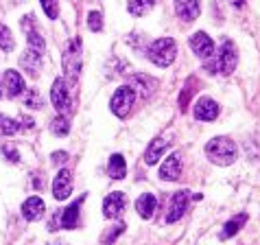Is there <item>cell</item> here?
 <instances>
[{"instance_id": "cell-13", "label": "cell", "mask_w": 260, "mask_h": 245, "mask_svg": "<svg viewBox=\"0 0 260 245\" xmlns=\"http://www.w3.org/2000/svg\"><path fill=\"white\" fill-rule=\"evenodd\" d=\"M3 81H5V88H7V95H9L11 99H16V97H20L24 92V79H22V75L18 73V70H7L5 73V77H3Z\"/></svg>"}, {"instance_id": "cell-14", "label": "cell", "mask_w": 260, "mask_h": 245, "mask_svg": "<svg viewBox=\"0 0 260 245\" xmlns=\"http://www.w3.org/2000/svg\"><path fill=\"white\" fill-rule=\"evenodd\" d=\"M175 11H177V16L182 20L192 22V20L199 18L201 5H199V0H175Z\"/></svg>"}, {"instance_id": "cell-31", "label": "cell", "mask_w": 260, "mask_h": 245, "mask_svg": "<svg viewBox=\"0 0 260 245\" xmlns=\"http://www.w3.org/2000/svg\"><path fill=\"white\" fill-rule=\"evenodd\" d=\"M3 154L7 156V160H11V162H18V160H20V154H18V151L13 149V147H9V145L3 147Z\"/></svg>"}, {"instance_id": "cell-10", "label": "cell", "mask_w": 260, "mask_h": 245, "mask_svg": "<svg viewBox=\"0 0 260 245\" xmlns=\"http://www.w3.org/2000/svg\"><path fill=\"white\" fill-rule=\"evenodd\" d=\"M63 68L68 70V75L72 79H77V73H79V68H81V55H79V42L77 40H72L66 48V53H63Z\"/></svg>"}, {"instance_id": "cell-33", "label": "cell", "mask_w": 260, "mask_h": 245, "mask_svg": "<svg viewBox=\"0 0 260 245\" xmlns=\"http://www.w3.org/2000/svg\"><path fill=\"white\" fill-rule=\"evenodd\" d=\"M33 125H35V120H33V118H26V116L22 118V127H28V129H31Z\"/></svg>"}, {"instance_id": "cell-12", "label": "cell", "mask_w": 260, "mask_h": 245, "mask_svg": "<svg viewBox=\"0 0 260 245\" xmlns=\"http://www.w3.org/2000/svg\"><path fill=\"white\" fill-rule=\"evenodd\" d=\"M219 116V105L210 97H201L194 105V118L197 120H214Z\"/></svg>"}, {"instance_id": "cell-25", "label": "cell", "mask_w": 260, "mask_h": 245, "mask_svg": "<svg viewBox=\"0 0 260 245\" xmlns=\"http://www.w3.org/2000/svg\"><path fill=\"white\" fill-rule=\"evenodd\" d=\"M50 132H53L55 136H66V134L70 132V122H68V118H63V116L53 118V122H50Z\"/></svg>"}, {"instance_id": "cell-21", "label": "cell", "mask_w": 260, "mask_h": 245, "mask_svg": "<svg viewBox=\"0 0 260 245\" xmlns=\"http://www.w3.org/2000/svg\"><path fill=\"white\" fill-rule=\"evenodd\" d=\"M107 171H110V177L114 179H122L127 175V164H125V158L120 154H114L110 158V164H107Z\"/></svg>"}, {"instance_id": "cell-27", "label": "cell", "mask_w": 260, "mask_h": 245, "mask_svg": "<svg viewBox=\"0 0 260 245\" xmlns=\"http://www.w3.org/2000/svg\"><path fill=\"white\" fill-rule=\"evenodd\" d=\"M13 44H16V42H13L11 31L5 24H0V48H3V50H11Z\"/></svg>"}, {"instance_id": "cell-9", "label": "cell", "mask_w": 260, "mask_h": 245, "mask_svg": "<svg viewBox=\"0 0 260 245\" xmlns=\"http://www.w3.org/2000/svg\"><path fill=\"white\" fill-rule=\"evenodd\" d=\"M182 175V154H171L160 167V177L169 179V182H175V179Z\"/></svg>"}, {"instance_id": "cell-18", "label": "cell", "mask_w": 260, "mask_h": 245, "mask_svg": "<svg viewBox=\"0 0 260 245\" xmlns=\"http://www.w3.org/2000/svg\"><path fill=\"white\" fill-rule=\"evenodd\" d=\"M166 151H169V140H166V138H155V140H151L147 154H144V162H147V164H157V160H160V158H164Z\"/></svg>"}, {"instance_id": "cell-11", "label": "cell", "mask_w": 260, "mask_h": 245, "mask_svg": "<svg viewBox=\"0 0 260 245\" xmlns=\"http://www.w3.org/2000/svg\"><path fill=\"white\" fill-rule=\"evenodd\" d=\"M70 193H72V175H70V171L66 169H61L59 173L55 175V182H53V195L55 199H66L70 197Z\"/></svg>"}, {"instance_id": "cell-28", "label": "cell", "mask_w": 260, "mask_h": 245, "mask_svg": "<svg viewBox=\"0 0 260 245\" xmlns=\"http://www.w3.org/2000/svg\"><path fill=\"white\" fill-rule=\"evenodd\" d=\"M88 26H90V31L99 33L101 28H103V16H101L99 11H90V16H88Z\"/></svg>"}, {"instance_id": "cell-3", "label": "cell", "mask_w": 260, "mask_h": 245, "mask_svg": "<svg viewBox=\"0 0 260 245\" xmlns=\"http://www.w3.org/2000/svg\"><path fill=\"white\" fill-rule=\"evenodd\" d=\"M236 64H238V53H236L234 42L225 40L221 50H219V55H216L214 64H210L208 70H210V73H216V75H230L236 68Z\"/></svg>"}, {"instance_id": "cell-20", "label": "cell", "mask_w": 260, "mask_h": 245, "mask_svg": "<svg viewBox=\"0 0 260 245\" xmlns=\"http://www.w3.org/2000/svg\"><path fill=\"white\" fill-rule=\"evenodd\" d=\"M245 223H247V212H241V215H236V217H232L225 223V226H223V230H221V241H228L230 236L238 234L243 230Z\"/></svg>"}, {"instance_id": "cell-24", "label": "cell", "mask_w": 260, "mask_h": 245, "mask_svg": "<svg viewBox=\"0 0 260 245\" xmlns=\"http://www.w3.org/2000/svg\"><path fill=\"white\" fill-rule=\"evenodd\" d=\"M18 129H20V122L16 118L0 114V134H3V136H13Z\"/></svg>"}, {"instance_id": "cell-19", "label": "cell", "mask_w": 260, "mask_h": 245, "mask_svg": "<svg viewBox=\"0 0 260 245\" xmlns=\"http://www.w3.org/2000/svg\"><path fill=\"white\" fill-rule=\"evenodd\" d=\"M155 208H157V199H155L153 193H144V195H140L138 201H136V210H138V215L142 219L153 217Z\"/></svg>"}, {"instance_id": "cell-5", "label": "cell", "mask_w": 260, "mask_h": 245, "mask_svg": "<svg viewBox=\"0 0 260 245\" xmlns=\"http://www.w3.org/2000/svg\"><path fill=\"white\" fill-rule=\"evenodd\" d=\"M188 210V191H177L171 197L169 212H166V223H177Z\"/></svg>"}, {"instance_id": "cell-26", "label": "cell", "mask_w": 260, "mask_h": 245, "mask_svg": "<svg viewBox=\"0 0 260 245\" xmlns=\"http://www.w3.org/2000/svg\"><path fill=\"white\" fill-rule=\"evenodd\" d=\"M40 3H42V9L46 11V18L50 20L59 18V3L57 0H40Z\"/></svg>"}, {"instance_id": "cell-1", "label": "cell", "mask_w": 260, "mask_h": 245, "mask_svg": "<svg viewBox=\"0 0 260 245\" xmlns=\"http://www.w3.org/2000/svg\"><path fill=\"white\" fill-rule=\"evenodd\" d=\"M206 156L212 164H219V167H228L232 164L238 156V149L234 145V140L225 138V136H219V138H212L206 145Z\"/></svg>"}, {"instance_id": "cell-29", "label": "cell", "mask_w": 260, "mask_h": 245, "mask_svg": "<svg viewBox=\"0 0 260 245\" xmlns=\"http://www.w3.org/2000/svg\"><path fill=\"white\" fill-rule=\"evenodd\" d=\"M26 105L33 107V110H40V107H42V99H40V95H38V90H28V95H26Z\"/></svg>"}, {"instance_id": "cell-15", "label": "cell", "mask_w": 260, "mask_h": 245, "mask_svg": "<svg viewBox=\"0 0 260 245\" xmlns=\"http://www.w3.org/2000/svg\"><path fill=\"white\" fill-rule=\"evenodd\" d=\"M20 66H22V70H26L31 77H38L40 70H42V53L28 48L26 53H22V57H20Z\"/></svg>"}, {"instance_id": "cell-17", "label": "cell", "mask_w": 260, "mask_h": 245, "mask_svg": "<svg viewBox=\"0 0 260 245\" xmlns=\"http://www.w3.org/2000/svg\"><path fill=\"white\" fill-rule=\"evenodd\" d=\"M81 199H77V201H72V204L59 215V226L61 228H66V230H75L77 228V223H79V208H81Z\"/></svg>"}, {"instance_id": "cell-16", "label": "cell", "mask_w": 260, "mask_h": 245, "mask_svg": "<svg viewBox=\"0 0 260 245\" xmlns=\"http://www.w3.org/2000/svg\"><path fill=\"white\" fill-rule=\"evenodd\" d=\"M44 210H46V206L40 197H28L22 204V217L26 221H38L44 215Z\"/></svg>"}, {"instance_id": "cell-22", "label": "cell", "mask_w": 260, "mask_h": 245, "mask_svg": "<svg viewBox=\"0 0 260 245\" xmlns=\"http://www.w3.org/2000/svg\"><path fill=\"white\" fill-rule=\"evenodd\" d=\"M153 3H155V0H129V3H127V9H129V13H132V16L142 18L144 13H147L151 7H153Z\"/></svg>"}, {"instance_id": "cell-8", "label": "cell", "mask_w": 260, "mask_h": 245, "mask_svg": "<svg viewBox=\"0 0 260 245\" xmlns=\"http://www.w3.org/2000/svg\"><path fill=\"white\" fill-rule=\"evenodd\" d=\"M122 210H125V193H120V191L110 193L103 201V215L107 219H116L120 217Z\"/></svg>"}, {"instance_id": "cell-32", "label": "cell", "mask_w": 260, "mask_h": 245, "mask_svg": "<svg viewBox=\"0 0 260 245\" xmlns=\"http://www.w3.org/2000/svg\"><path fill=\"white\" fill-rule=\"evenodd\" d=\"M66 160H68L66 151H55V154H53V162L55 164H61V162H66Z\"/></svg>"}, {"instance_id": "cell-4", "label": "cell", "mask_w": 260, "mask_h": 245, "mask_svg": "<svg viewBox=\"0 0 260 245\" xmlns=\"http://www.w3.org/2000/svg\"><path fill=\"white\" fill-rule=\"evenodd\" d=\"M134 101H136V90L134 88H129V85H120V88L114 92V97H112V112L116 114V116L120 118H125L129 112H132V107H134Z\"/></svg>"}, {"instance_id": "cell-30", "label": "cell", "mask_w": 260, "mask_h": 245, "mask_svg": "<svg viewBox=\"0 0 260 245\" xmlns=\"http://www.w3.org/2000/svg\"><path fill=\"white\" fill-rule=\"evenodd\" d=\"M122 230H125V223H118V226H114V228L110 230V234L105 236V245H110L118 234H122Z\"/></svg>"}, {"instance_id": "cell-23", "label": "cell", "mask_w": 260, "mask_h": 245, "mask_svg": "<svg viewBox=\"0 0 260 245\" xmlns=\"http://www.w3.org/2000/svg\"><path fill=\"white\" fill-rule=\"evenodd\" d=\"M26 44H28V48L38 50V53H44V48H46V42L38 33V28H31V31L26 33Z\"/></svg>"}, {"instance_id": "cell-6", "label": "cell", "mask_w": 260, "mask_h": 245, "mask_svg": "<svg viewBox=\"0 0 260 245\" xmlns=\"http://www.w3.org/2000/svg\"><path fill=\"white\" fill-rule=\"evenodd\" d=\"M50 103L55 105V110L59 114L70 110V95H68L66 81H63L61 77L53 81V88H50Z\"/></svg>"}, {"instance_id": "cell-7", "label": "cell", "mask_w": 260, "mask_h": 245, "mask_svg": "<svg viewBox=\"0 0 260 245\" xmlns=\"http://www.w3.org/2000/svg\"><path fill=\"white\" fill-rule=\"evenodd\" d=\"M190 48H192L194 55L201 57V59H208V57L214 55V42H212L210 35L204 33V31H197L190 38Z\"/></svg>"}, {"instance_id": "cell-34", "label": "cell", "mask_w": 260, "mask_h": 245, "mask_svg": "<svg viewBox=\"0 0 260 245\" xmlns=\"http://www.w3.org/2000/svg\"><path fill=\"white\" fill-rule=\"evenodd\" d=\"M0 97H3V88H0Z\"/></svg>"}, {"instance_id": "cell-2", "label": "cell", "mask_w": 260, "mask_h": 245, "mask_svg": "<svg viewBox=\"0 0 260 245\" xmlns=\"http://www.w3.org/2000/svg\"><path fill=\"white\" fill-rule=\"evenodd\" d=\"M175 55H177V44H175V40H173V38L155 40L153 44L149 46V50H147V57L155 64V66H160V68L171 66V64L175 62Z\"/></svg>"}]
</instances>
